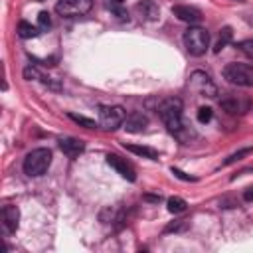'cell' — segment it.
Listing matches in <instances>:
<instances>
[{"instance_id": "cell-1", "label": "cell", "mask_w": 253, "mask_h": 253, "mask_svg": "<svg viewBox=\"0 0 253 253\" xmlns=\"http://www.w3.org/2000/svg\"><path fill=\"white\" fill-rule=\"evenodd\" d=\"M158 115H160V119H162V123H164V126L168 128V132L170 134H174L180 142H190L194 136H196V132L184 123V115H182V101L180 99H174V97H170V99H166V101H162L160 103V107H158Z\"/></svg>"}, {"instance_id": "cell-2", "label": "cell", "mask_w": 253, "mask_h": 253, "mask_svg": "<svg viewBox=\"0 0 253 253\" xmlns=\"http://www.w3.org/2000/svg\"><path fill=\"white\" fill-rule=\"evenodd\" d=\"M49 164H51V150L49 148H34L32 152L26 154L22 168H24L26 176L38 178V176L47 172Z\"/></svg>"}, {"instance_id": "cell-3", "label": "cell", "mask_w": 253, "mask_h": 253, "mask_svg": "<svg viewBox=\"0 0 253 253\" xmlns=\"http://www.w3.org/2000/svg\"><path fill=\"white\" fill-rule=\"evenodd\" d=\"M184 45L188 49L190 55H204L210 47V34L204 30V28H198V26H190L186 32H184Z\"/></svg>"}, {"instance_id": "cell-4", "label": "cell", "mask_w": 253, "mask_h": 253, "mask_svg": "<svg viewBox=\"0 0 253 253\" xmlns=\"http://www.w3.org/2000/svg\"><path fill=\"white\" fill-rule=\"evenodd\" d=\"M223 79L237 87H253V65L249 63H227L221 71Z\"/></svg>"}, {"instance_id": "cell-5", "label": "cell", "mask_w": 253, "mask_h": 253, "mask_svg": "<svg viewBox=\"0 0 253 253\" xmlns=\"http://www.w3.org/2000/svg\"><path fill=\"white\" fill-rule=\"evenodd\" d=\"M126 111L121 105H101L99 107V126L105 130H117L125 125Z\"/></svg>"}, {"instance_id": "cell-6", "label": "cell", "mask_w": 253, "mask_h": 253, "mask_svg": "<svg viewBox=\"0 0 253 253\" xmlns=\"http://www.w3.org/2000/svg\"><path fill=\"white\" fill-rule=\"evenodd\" d=\"M93 0H57L55 4V12L59 16L65 18H73V16H83L91 10Z\"/></svg>"}, {"instance_id": "cell-7", "label": "cell", "mask_w": 253, "mask_h": 253, "mask_svg": "<svg viewBox=\"0 0 253 253\" xmlns=\"http://www.w3.org/2000/svg\"><path fill=\"white\" fill-rule=\"evenodd\" d=\"M190 87L194 91H198L202 97H215L217 95V89L215 85L211 83L210 75H206L204 71H194L190 75Z\"/></svg>"}, {"instance_id": "cell-8", "label": "cell", "mask_w": 253, "mask_h": 253, "mask_svg": "<svg viewBox=\"0 0 253 253\" xmlns=\"http://www.w3.org/2000/svg\"><path fill=\"white\" fill-rule=\"evenodd\" d=\"M2 229H4V235H10L18 229L20 225V210L16 206H4L2 208Z\"/></svg>"}, {"instance_id": "cell-9", "label": "cell", "mask_w": 253, "mask_h": 253, "mask_svg": "<svg viewBox=\"0 0 253 253\" xmlns=\"http://www.w3.org/2000/svg\"><path fill=\"white\" fill-rule=\"evenodd\" d=\"M107 164H109L111 168H115L117 174H121L125 180H128V182H134V180H136L134 168H132L125 158H121L119 154H107Z\"/></svg>"}, {"instance_id": "cell-10", "label": "cell", "mask_w": 253, "mask_h": 253, "mask_svg": "<svg viewBox=\"0 0 253 253\" xmlns=\"http://www.w3.org/2000/svg\"><path fill=\"white\" fill-rule=\"evenodd\" d=\"M172 14H174L178 20H182V22H186V24H190V26H196V24L202 22V12H200L198 8H194V6L176 4V6H172Z\"/></svg>"}, {"instance_id": "cell-11", "label": "cell", "mask_w": 253, "mask_h": 253, "mask_svg": "<svg viewBox=\"0 0 253 253\" xmlns=\"http://www.w3.org/2000/svg\"><path fill=\"white\" fill-rule=\"evenodd\" d=\"M219 107L229 113V115H241L249 109V101L243 97H235V95H227L223 99H219Z\"/></svg>"}, {"instance_id": "cell-12", "label": "cell", "mask_w": 253, "mask_h": 253, "mask_svg": "<svg viewBox=\"0 0 253 253\" xmlns=\"http://www.w3.org/2000/svg\"><path fill=\"white\" fill-rule=\"evenodd\" d=\"M134 12H136L138 18L144 20V22H154V20H158V16H160V8H158L152 0H140V2H136Z\"/></svg>"}, {"instance_id": "cell-13", "label": "cell", "mask_w": 253, "mask_h": 253, "mask_svg": "<svg viewBox=\"0 0 253 253\" xmlns=\"http://www.w3.org/2000/svg\"><path fill=\"white\" fill-rule=\"evenodd\" d=\"M148 126V117L140 111H132L125 119V130L126 132H142Z\"/></svg>"}, {"instance_id": "cell-14", "label": "cell", "mask_w": 253, "mask_h": 253, "mask_svg": "<svg viewBox=\"0 0 253 253\" xmlns=\"http://www.w3.org/2000/svg\"><path fill=\"white\" fill-rule=\"evenodd\" d=\"M59 148H61V152H63L65 156L77 158V156L85 150V142L79 140V138H73V136H65V138L59 140Z\"/></svg>"}, {"instance_id": "cell-15", "label": "cell", "mask_w": 253, "mask_h": 253, "mask_svg": "<svg viewBox=\"0 0 253 253\" xmlns=\"http://www.w3.org/2000/svg\"><path fill=\"white\" fill-rule=\"evenodd\" d=\"M125 148L136 156L148 158V160H158V150L150 148V146H140V144H125Z\"/></svg>"}, {"instance_id": "cell-16", "label": "cell", "mask_w": 253, "mask_h": 253, "mask_svg": "<svg viewBox=\"0 0 253 253\" xmlns=\"http://www.w3.org/2000/svg\"><path fill=\"white\" fill-rule=\"evenodd\" d=\"M231 38H233L231 28H229V26L221 28V30H219V38H217V42H215V45H213V53H219V51L231 42Z\"/></svg>"}, {"instance_id": "cell-17", "label": "cell", "mask_w": 253, "mask_h": 253, "mask_svg": "<svg viewBox=\"0 0 253 253\" xmlns=\"http://www.w3.org/2000/svg\"><path fill=\"white\" fill-rule=\"evenodd\" d=\"M18 36H20V38H24V40L38 38V36H40V28L32 26L30 22H20V24H18Z\"/></svg>"}, {"instance_id": "cell-18", "label": "cell", "mask_w": 253, "mask_h": 253, "mask_svg": "<svg viewBox=\"0 0 253 253\" xmlns=\"http://www.w3.org/2000/svg\"><path fill=\"white\" fill-rule=\"evenodd\" d=\"M166 208H168V211H170V213H182V211H186L188 204H186V200H182V198L174 196V198H168Z\"/></svg>"}, {"instance_id": "cell-19", "label": "cell", "mask_w": 253, "mask_h": 253, "mask_svg": "<svg viewBox=\"0 0 253 253\" xmlns=\"http://www.w3.org/2000/svg\"><path fill=\"white\" fill-rule=\"evenodd\" d=\"M249 154H253V148L249 146V148H241V150H237V152H233V154H229L223 162H221V166H229V164H235V162H239V160H243L245 156H249Z\"/></svg>"}, {"instance_id": "cell-20", "label": "cell", "mask_w": 253, "mask_h": 253, "mask_svg": "<svg viewBox=\"0 0 253 253\" xmlns=\"http://www.w3.org/2000/svg\"><path fill=\"white\" fill-rule=\"evenodd\" d=\"M73 123H77V125H81V126H85V128H95V126H99L93 119H87V117H83V115H75V113H69L67 115Z\"/></svg>"}, {"instance_id": "cell-21", "label": "cell", "mask_w": 253, "mask_h": 253, "mask_svg": "<svg viewBox=\"0 0 253 253\" xmlns=\"http://www.w3.org/2000/svg\"><path fill=\"white\" fill-rule=\"evenodd\" d=\"M24 77L28 79V81H45V77H43V73L36 67V65H28L26 69H24Z\"/></svg>"}, {"instance_id": "cell-22", "label": "cell", "mask_w": 253, "mask_h": 253, "mask_svg": "<svg viewBox=\"0 0 253 253\" xmlns=\"http://www.w3.org/2000/svg\"><path fill=\"white\" fill-rule=\"evenodd\" d=\"M235 47H237L245 57L253 59V40H241V42L235 43Z\"/></svg>"}, {"instance_id": "cell-23", "label": "cell", "mask_w": 253, "mask_h": 253, "mask_svg": "<svg viewBox=\"0 0 253 253\" xmlns=\"http://www.w3.org/2000/svg\"><path fill=\"white\" fill-rule=\"evenodd\" d=\"M211 117H213L211 107H200V109H198V121H200V123H210Z\"/></svg>"}, {"instance_id": "cell-24", "label": "cell", "mask_w": 253, "mask_h": 253, "mask_svg": "<svg viewBox=\"0 0 253 253\" xmlns=\"http://www.w3.org/2000/svg\"><path fill=\"white\" fill-rule=\"evenodd\" d=\"M38 26H40V30H49L51 28V20H49V14L47 12H40L38 14Z\"/></svg>"}, {"instance_id": "cell-25", "label": "cell", "mask_w": 253, "mask_h": 253, "mask_svg": "<svg viewBox=\"0 0 253 253\" xmlns=\"http://www.w3.org/2000/svg\"><path fill=\"white\" fill-rule=\"evenodd\" d=\"M170 172H172L176 178L184 180V182H196V178H194V176H188V174H186V172H182L180 168H174V166H172V168H170Z\"/></svg>"}, {"instance_id": "cell-26", "label": "cell", "mask_w": 253, "mask_h": 253, "mask_svg": "<svg viewBox=\"0 0 253 253\" xmlns=\"http://www.w3.org/2000/svg\"><path fill=\"white\" fill-rule=\"evenodd\" d=\"M243 198H245L247 202H253V186L245 188V192H243Z\"/></svg>"}, {"instance_id": "cell-27", "label": "cell", "mask_w": 253, "mask_h": 253, "mask_svg": "<svg viewBox=\"0 0 253 253\" xmlns=\"http://www.w3.org/2000/svg\"><path fill=\"white\" fill-rule=\"evenodd\" d=\"M113 4H123V0H111Z\"/></svg>"}]
</instances>
